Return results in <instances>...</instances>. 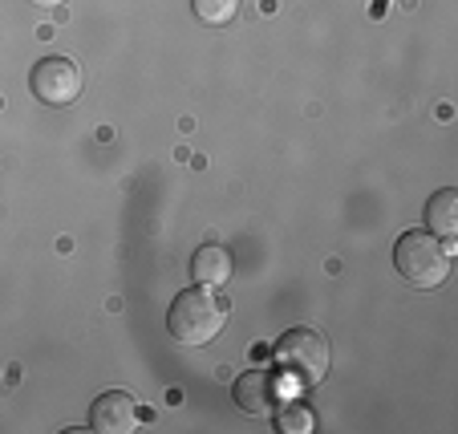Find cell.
I'll return each instance as SVG.
<instances>
[{
  "label": "cell",
  "mask_w": 458,
  "mask_h": 434,
  "mask_svg": "<svg viewBox=\"0 0 458 434\" xmlns=\"http://www.w3.org/2000/svg\"><path fill=\"white\" fill-rule=\"evenodd\" d=\"M227 321V296L211 293L208 285H195L187 293H179L171 301V313H166V329L179 345H208L219 337Z\"/></svg>",
  "instance_id": "cell-1"
},
{
  "label": "cell",
  "mask_w": 458,
  "mask_h": 434,
  "mask_svg": "<svg viewBox=\"0 0 458 434\" xmlns=\"http://www.w3.org/2000/svg\"><path fill=\"white\" fill-rule=\"evenodd\" d=\"M394 268L414 288H438L450 272V248L426 227H410L394 243Z\"/></svg>",
  "instance_id": "cell-2"
},
{
  "label": "cell",
  "mask_w": 458,
  "mask_h": 434,
  "mask_svg": "<svg viewBox=\"0 0 458 434\" xmlns=\"http://www.w3.org/2000/svg\"><path fill=\"white\" fill-rule=\"evenodd\" d=\"M276 365L296 386H304V390L320 386L329 378V341H325V333L309 329V325L288 329L276 341Z\"/></svg>",
  "instance_id": "cell-3"
},
{
  "label": "cell",
  "mask_w": 458,
  "mask_h": 434,
  "mask_svg": "<svg viewBox=\"0 0 458 434\" xmlns=\"http://www.w3.org/2000/svg\"><path fill=\"white\" fill-rule=\"evenodd\" d=\"M29 89L45 106H70L81 98V70L73 57H41L29 73Z\"/></svg>",
  "instance_id": "cell-4"
},
{
  "label": "cell",
  "mask_w": 458,
  "mask_h": 434,
  "mask_svg": "<svg viewBox=\"0 0 458 434\" xmlns=\"http://www.w3.org/2000/svg\"><path fill=\"white\" fill-rule=\"evenodd\" d=\"M139 418H142L139 402L126 390H106L102 398L89 406V426L102 434H130L139 426Z\"/></svg>",
  "instance_id": "cell-5"
},
{
  "label": "cell",
  "mask_w": 458,
  "mask_h": 434,
  "mask_svg": "<svg viewBox=\"0 0 458 434\" xmlns=\"http://www.w3.org/2000/svg\"><path fill=\"white\" fill-rule=\"evenodd\" d=\"M232 394H235V406H240L243 414H256V418L276 414V406H280V382L268 374V370H248V374H240L232 386Z\"/></svg>",
  "instance_id": "cell-6"
},
{
  "label": "cell",
  "mask_w": 458,
  "mask_h": 434,
  "mask_svg": "<svg viewBox=\"0 0 458 434\" xmlns=\"http://www.w3.org/2000/svg\"><path fill=\"white\" fill-rule=\"evenodd\" d=\"M426 232L438 235L442 243L458 240V191L454 187H442L426 200Z\"/></svg>",
  "instance_id": "cell-7"
},
{
  "label": "cell",
  "mask_w": 458,
  "mask_h": 434,
  "mask_svg": "<svg viewBox=\"0 0 458 434\" xmlns=\"http://www.w3.org/2000/svg\"><path fill=\"white\" fill-rule=\"evenodd\" d=\"M191 277H195V285L224 288L227 280H232V256H227L219 243H203L199 252L191 256Z\"/></svg>",
  "instance_id": "cell-8"
},
{
  "label": "cell",
  "mask_w": 458,
  "mask_h": 434,
  "mask_svg": "<svg viewBox=\"0 0 458 434\" xmlns=\"http://www.w3.org/2000/svg\"><path fill=\"white\" fill-rule=\"evenodd\" d=\"M191 9H195V17H199L203 25L224 29V25H232V21H235L240 0H191Z\"/></svg>",
  "instance_id": "cell-9"
},
{
  "label": "cell",
  "mask_w": 458,
  "mask_h": 434,
  "mask_svg": "<svg viewBox=\"0 0 458 434\" xmlns=\"http://www.w3.org/2000/svg\"><path fill=\"white\" fill-rule=\"evenodd\" d=\"M280 430H284V434H293V430H312V414H309V410H301V406H293V410H284V414H280Z\"/></svg>",
  "instance_id": "cell-10"
},
{
  "label": "cell",
  "mask_w": 458,
  "mask_h": 434,
  "mask_svg": "<svg viewBox=\"0 0 458 434\" xmlns=\"http://www.w3.org/2000/svg\"><path fill=\"white\" fill-rule=\"evenodd\" d=\"M37 4H45V9H53V4H61V0H37Z\"/></svg>",
  "instance_id": "cell-11"
}]
</instances>
